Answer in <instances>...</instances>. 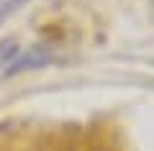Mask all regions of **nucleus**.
Here are the masks:
<instances>
[{"label": "nucleus", "mask_w": 154, "mask_h": 151, "mask_svg": "<svg viewBox=\"0 0 154 151\" xmlns=\"http://www.w3.org/2000/svg\"><path fill=\"white\" fill-rule=\"evenodd\" d=\"M49 62H54V54H51L46 46L36 44V46H28L26 54H18L16 62L11 64V69L5 72V77H13V74H21L26 69H38V67H46Z\"/></svg>", "instance_id": "nucleus-1"}, {"label": "nucleus", "mask_w": 154, "mask_h": 151, "mask_svg": "<svg viewBox=\"0 0 154 151\" xmlns=\"http://www.w3.org/2000/svg\"><path fill=\"white\" fill-rule=\"evenodd\" d=\"M31 0H0V23H5L13 13H18L23 5H28Z\"/></svg>", "instance_id": "nucleus-3"}, {"label": "nucleus", "mask_w": 154, "mask_h": 151, "mask_svg": "<svg viewBox=\"0 0 154 151\" xmlns=\"http://www.w3.org/2000/svg\"><path fill=\"white\" fill-rule=\"evenodd\" d=\"M21 54V46H18L16 38H5L0 41V74H5L11 69V64L16 62V56Z\"/></svg>", "instance_id": "nucleus-2"}]
</instances>
